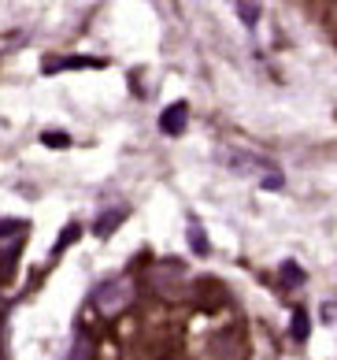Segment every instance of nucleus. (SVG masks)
<instances>
[{
    "instance_id": "f257e3e1",
    "label": "nucleus",
    "mask_w": 337,
    "mask_h": 360,
    "mask_svg": "<svg viewBox=\"0 0 337 360\" xmlns=\"http://www.w3.org/2000/svg\"><path fill=\"white\" fill-rule=\"evenodd\" d=\"M223 164L237 171V175H249L256 179V186H263V190H282L286 186V175H282V167L271 164V160L256 156V153H241V149H230L223 156Z\"/></svg>"
},
{
    "instance_id": "f03ea898",
    "label": "nucleus",
    "mask_w": 337,
    "mask_h": 360,
    "mask_svg": "<svg viewBox=\"0 0 337 360\" xmlns=\"http://www.w3.org/2000/svg\"><path fill=\"white\" fill-rule=\"evenodd\" d=\"M133 297H138V286H133V278L130 275H115V278H107V283L97 286V293H93V309H97L104 319H115V316H123Z\"/></svg>"
},
{
    "instance_id": "7ed1b4c3",
    "label": "nucleus",
    "mask_w": 337,
    "mask_h": 360,
    "mask_svg": "<svg viewBox=\"0 0 337 360\" xmlns=\"http://www.w3.org/2000/svg\"><path fill=\"white\" fill-rule=\"evenodd\" d=\"M104 60L97 56H52L45 60V75H60V71H100Z\"/></svg>"
},
{
    "instance_id": "20e7f679",
    "label": "nucleus",
    "mask_w": 337,
    "mask_h": 360,
    "mask_svg": "<svg viewBox=\"0 0 337 360\" xmlns=\"http://www.w3.org/2000/svg\"><path fill=\"white\" fill-rule=\"evenodd\" d=\"M185 123H190V104L185 101H174L171 108H164V115H159V130H164L167 138L185 134Z\"/></svg>"
},
{
    "instance_id": "39448f33",
    "label": "nucleus",
    "mask_w": 337,
    "mask_h": 360,
    "mask_svg": "<svg viewBox=\"0 0 337 360\" xmlns=\"http://www.w3.org/2000/svg\"><path fill=\"white\" fill-rule=\"evenodd\" d=\"M19 252H22V242L15 238V242H4L0 245V286L11 278V268H15V260H19Z\"/></svg>"
},
{
    "instance_id": "423d86ee",
    "label": "nucleus",
    "mask_w": 337,
    "mask_h": 360,
    "mask_svg": "<svg viewBox=\"0 0 337 360\" xmlns=\"http://www.w3.org/2000/svg\"><path fill=\"white\" fill-rule=\"evenodd\" d=\"M126 216H130L126 208H112V216H107V212H104V216H100L97 223H93V234H97V238H107V234H112L115 226H119V223L126 219Z\"/></svg>"
},
{
    "instance_id": "0eeeda50",
    "label": "nucleus",
    "mask_w": 337,
    "mask_h": 360,
    "mask_svg": "<svg viewBox=\"0 0 337 360\" xmlns=\"http://www.w3.org/2000/svg\"><path fill=\"white\" fill-rule=\"evenodd\" d=\"M63 360H93V338L89 335H74V342L67 345Z\"/></svg>"
},
{
    "instance_id": "6e6552de",
    "label": "nucleus",
    "mask_w": 337,
    "mask_h": 360,
    "mask_svg": "<svg viewBox=\"0 0 337 360\" xmlns=\"http://www.w3.org/2000/svg\"><path fill=\"white\" fill-rule=\"evenodd\" d=\"M234 8H237V15L245 26H256L260 22V0H234Z\"/></svg>"
},
{
    "instance_id": "1a4fd4ad",
    "label": "nucleus",
    "mask_w": 337,
    "mask_h": 360,
    "mask_svg": "<svg viewBox=\"0 0 337 360\" xmlns=\"http://www.w3.org/2000/svg\"><path fill=\"white\" fill-rule=\"evenodd\" d=\"M289 335H293L296 342H304V338H308V312H304V309H296V312H293V323H289Z\"/></svg>"
},
{
    "instance_id": "9d476101",
    "label": "nucleus",
    "mask_w": 337,
    "mask_h": 360,
    "mask_svg": "<svg viewBox=\"0 0 337 360\" xmlns=\"http://www.w3.org/2000/svg\"><path fill=\"white\" fill-rule=\"evenodd\" d=\"M78 234H82V226H78V223H67V231L60 234V242H56V252H63V249L71 245V242H74Z\"/></svg>"
},
{
    "instance_id": "9b49d317",
    "label": "nucleus",
    "mask_w": 337,
    "mask_h": 360,
    "mask_svg": "<svg viewBox=\"0 0 337 360\" xmlns=\"http://www.w3.org/2000/svg\"><path fill=\"white\" fill-rule=\"evenodd\" d=\"M282 278H286L289 286H300V283H304V275H300V268H296V264H282Z\"/></svg>"
},
{
    "instance_id": "f8f14e48",
    "label": "nucleus",
    "mask_w": 337,
    "mask_h": 360,
    "mask_svg": "<svg viewBox=\"0 0 337 360\" xmlns=\"http://www.w3.org/2000/svg\"><path fill=\"white\" fill-rule=\"evenodd\" d=\"M190 238H193V249L200 252V257H204V252H208V238H204V231H200V226H190Z\"/></svg>"
},
{
    "instance_id": "ddd939ff",
    "label": "nucleus",
    "mask_w": 337,
    "mask_h": 360,
    "mask_svg": "<svg viewBox=\"0 0 337 360\" xmlns=\"http://www.w3.org/2000/svg\"><path fill=\"white\" fill-rule=\"evenodd\" d=\"M41 141L45 145H56V149H60V145H71V138H67V134H45Z\"/></svg>"
}]
</instances>
